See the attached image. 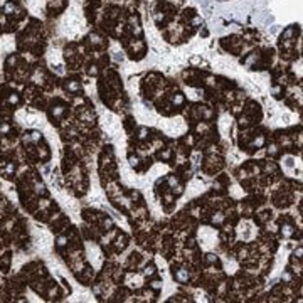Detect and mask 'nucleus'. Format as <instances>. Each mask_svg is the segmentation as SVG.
<instances>
[{
	"instance_id": "obj_2",
	"label": "nucleus",
	"mask_w": 303,
	"mask_h": 303,
	"mask_svg": "<svg viewBox=\"0 0 303 303\" xmlns=\"http://www.w3.org/2000/svg\"><path fill=\"white\" fill-rule=\"evenodd\" d=\"M9 130H10V126L7 125V123L0 125V132H2V133H7V132H9Z\"/></svg>"
},
{
	"instance_id": "obj_1",
	"label": "nucleus",
	"mask_w": 303,
	"mask_h": 303,
	"mask_svg": "<svg viewBox=\"0 0 303 303\" xmlns=\"http://www.w3.org/2000/svg\"><path fill=\"white\" fill-rule=\"evenodd\" d=\"M7 101H9V105H17V103H19V94L17 93H10V96H9Z\"/></svg>"
}]
</instances>
